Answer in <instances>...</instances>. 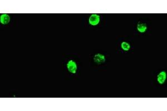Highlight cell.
<instances>
[{
	"label": "cell",
	"instance_id": "obj_2",
	"mask_svg": "<svg viewBox=\"0 0 167 111\" xmlns=\"http://www.w3.org/2000/svg\"><path fill=\"white\" fill-rule=\"evenodd\" d=\"M67 67L69 71L71 73L75 74L77 69V63L73 60H70L67 64Z\"/></svg>",
	"mask_w": 167,
	"mask_h": 111
},
{
	"label": "cell",
	"instance_id": "obj_6",
	"mask_svg": "<svg viewBox=\"0 0 167 111\" xmlns=\"http://www.w3.org/2000/svg\"><path fill=\"white\" fill-rule=\"evenodd\" d=\"M146 28H147V27H146V24L145 23H139L137 26V29L138 31L141 33L145 32L146 31Z\"/></svg>",
	"mask_w": 167,
	"mask_h": 111
},
{
	"label": "cell",
	"instance_id": "obj_5",
	"mask_svg": "<svg viewBox=\"0 0 167 111\" xmlns=\"http://www.w3.org/2000/svg\"><path fill=\"white\" fill-rule=\"evenodd\" d=\"M166 79V73L164 71L161 72L158 75V82L160 84H163Z\"/></svg>",
	"mask_w": 167,
	"mask_h": 111
},
{
	"label": "cell",
	"instance_id": "obj_1",
	"mask_svg": "<svg viewBox=\"0 0 167 111\" xmlns=\"http://www.w3.org/2000/svg\"><path fill=\"white\" fill-rule=\"evenodd\" d=\"M100 21V16L97 14H93L90 16L89 18V23L92 26H96Z\"/></svg>",
	"mask_w": 167,
	"mask_h": 111
},
{
	"label": "cell",
	"instance_id": "obj_7",
	"mask_svg": "<svg viewBox=\"0 0 167 111\" xmlns=\"http://www.w3.org/2000/svg\"><path fill=\"white\" fill-rule=\"evenodd\" d=\"M121 48H122V49L126 51H129L130 48V44L128 43L125 42H122V43H121Z\"/></svg>",
	"mask_w": 167,
	"mask_h": 111
},
{
	"label": "cell",
	"instance_id": "obj_4",
	"mask_svg": "<svg viewBox=\"0 0 167 111\" xmlns=\"http://www.w3.org/2000/svg\"><path fill=\"white\" fill-rule=\"evenodd\" d=\"M10 21V17L7 14H3L0 17V21L3 24H6L9 23Z\"/></svg>",
	"mask_w": 167,
	"mask_h": 111
},
{
	"label": "cell",
	"instance_id": "obj_3",
	"mask_svg": "<svg viewBox=\"0 0 167 111\" xmlns=\"http://www.w3.org/2000/svg\"><path fill=\"white\" fill-rule=\"evenodd\" d=\"M94 60L96 63L100 64L101 63H103L105 61V57L104 55L99 53L95 55Z\"/></svg>",
	"mask_w": 167,
	"mask_h": 111
}]
</instances>
